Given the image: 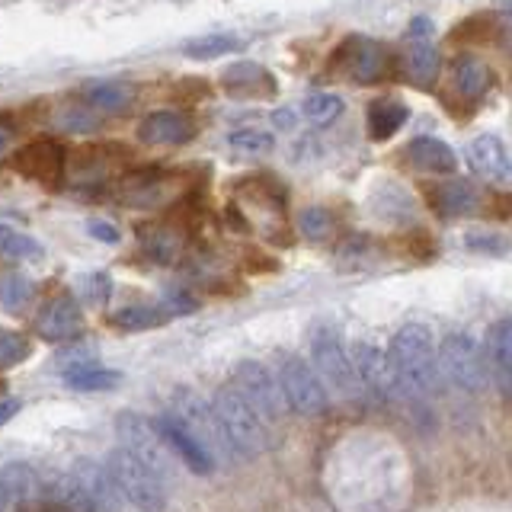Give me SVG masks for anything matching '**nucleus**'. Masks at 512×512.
<instances>
[{
	"instance_id": "nucleus-1",
	"label": "nucleus",
	"mask_w": 512,
	"mask_h": 512,
	"mask_svg": "<svg viewBox=\"0 0 512 512\" xmlns=\"http://www.w3.org/2000/svg\"><path fill=\"white\" fill-rule=\"evenodd\" d=\"M388 359L397 388L410 397H432L439 391V346L426 324H404L391 340Z\"/></svg>"
},
{
	"instance_id": "nucleus-2",
	"label": "nucleus",
	"mask_w": 512,
	"mask_h": 512,
	"mask_svg": "<svg viewBox=\"0 0 512 512\" xmlns=\"http://www.w3.org/2000/svg\"><path fill=\"white\" fill-rule=\"evenodd\" d=\"M215 416L224 429V436H228L234 455H244V458H253L269 448V423L263 420L260 413L253 410L250 400L240 394V388L234 381L221 384L215 391Z\"/></svg>"
},
{
	"instance_id": "nucleus-3",
	"label": "nucleus",
	"mask_w": 512,
	"mask_h": 512,
	"mask_svg": "<svg viewBox=\"0 0 512 512\" xmlns=\"http://www.w3.org/2000/svg\"><path fill=\"white\" fill-rule=\"evenodd\" d=\"M167 413L189 432L192 439L199 442L202 452L215 461V468L234 458V448H231L228 436H224V429H221L218 416H215V407L208 404L202 394H196L192 388H176L170 394Z\"/></svg>"
},
{
	"instance_id": "nucleus-4",
	"label": "nucleus",
	"mask_w": 512,
	"mask_h": 512,
	"mask_svg": "<svg viewBox=\"0 0 512 512\" xmlns=\"http://www.w3.org/2000/svg\"><path fill=\"white\" fill-rule=\"evenodd\" d=\"M58 503L71 512H119L122 496L103 461L77 458L74 468L61 480Z\"/></svg>"
},
{
	"instance_id": "nucleus-5",
	"label": "nucleus",
	"mask_w": 512,
	"mask_h": 512,
	"mask_svg": "<svg viewBox=\"0 0 512 512\" xmlns=\"http://www.w3.org/2000/svg\"><path fill=\"white\" fill-rule=\"evenodd\" d=\"M103 464L125 503H132L138 512H164L167 509V484L157 480L141 461L128 455L125 448H112Z\"/></svg>"
},
{
	"instance_id": "nucleus-6",
	"label": "nucleus",
	"mask_w": 512,
	"mask_h": 512,
	"mask_svg": "<svg viewBox=\"0 0 512 512\" xmlns=\"http://www.w3.org/2000/svg\"><path fill=\"white\" fill-rule=\"evenodd\" d=\"M311 368L317 378L324 381V388L336 391L340 397L356 400L362 394V381L356 375V365L343 343V336L333 327H317L311 333Z\"/></svg>"
},
{
	"instance_id": "nucleus-7",
	"label": "nucleus",
	"mask_w": 512,
	"mask_h": 512,
	"mask_svg": "<svg viewBox=\"0 0 512 512\" xmlns=\"http://www.w3.org/2000/svg\"><path fill=\"white\" fill-rule=\"evenodd\" d=\"M116 432H119V448H125L135 461H141L157 480H164L170 487L173 480V452L167 448V442L160 439V432L154 426V420L141 413L125 410L116 416Z\"/></svg>"
},
{
	"instance_id": "nucleus-8",
	"label": "nucleus",
	"mask_w": 512,
	"mask_h": 512,
	"mask_svg": "<svg viewBox=\"0 0 512 512\" xmlns=\"http://www.w3.org/2000/svg\"><path fill=\"white\" fill-rule=\"evenodd\" d=\"M276 381H279V388H282V397H285L288 410H295L301 416H320V413H327L330 394H327L324 381L317 378V372L311 368L308 359L292 356V352L279 356Z\"/></svg>"
},
{
	"instance_id": "nucleus-9",
	"label": "nucleus",
	"mask_w": 512,
	"mask_h": 512,
	"mask_svg": "<svg viewBox=\"0 0 512 512\" xmlns=\"http://www.w3.org/2000/svg\"><path fill=\"white\" fill-rule=\"evenodd\" d=\"M439 372L455 384V388L480 394L487 388L490 372L484 362V349H480L468 333L445 336L439 346Z\"/></svg>"
},
{
	"instance_id": "nucleus-10",
	"label": "nucleus",
	"mask_w": 512,
	"mask_h": 512,
	"mask_svg": "<svg viewBox=\"0 0 512 512\" xmlns=\"http://www.w3.org/2000/svg\"><path fill=\"white\" fill-rule=\"evenodd\" d=\"M234 384H237L240 394L250 400L253 410L260 413L269 426L272 423H282V416L288 413V404H285V397H282V388H279L276 375H272L263 362H256V359L237 362V368H234Z\"/></svg>"
},
{
	"instance_id": "nucleus-11",
	"label": "nucleus",
	"mask_w": 512,
	"mask_h": 512,
	"mask_svg": "<svg viewBox=\"0 0 512 512\" xmlns=\"http://www.w3.org/2000/svg\"><path fill=\"white\" fill-rule=\"evenodd\" d=\"M64 164H68V151L61 148L55 138H32L23 148L10 154V167L23 173L26 180H36L45 186H55L64 176Z\"/></svg>"
},
{
	"instance_id": "nucleus-12",
	"label": "nucleus",
	"mask_w": 512,
	"mask_h": 512,
	"mask_svg": "<svg viewBox=\"0 0 512 512\" xmlns=\"http://www.w3.org/2000/svg\"><path fill=\"white\" fill-rule=\"evenodd\" d=\"M352 365H356V375L362 381V388H368L375 397L381 400H391L400 388H397V378H394V368L388 352H384L378 343L372 340H359L352 343Z\"/></svg>"
},
{
	"instance_id": "nucleus-13",
	"label": "nucleus",
	"mask_w": 512,
	"mask_h": 512,
	"mask_svg": "<svg viewBox=\"0 0 512 512\" xmlns=\"http://www.w3.org/2000/svg\"><path fill=\"white\" fill-rule=\"evenodd\" d=\"M36 330L42 340L52 343H68L77 340L84 333V311L74 295H58L52 301L42 304V311L36 314Z\"/></svg>"
},
{
	"instance_id": "nucleus-14",
	"label": "nucleus",
	"mask_w": 512,
	"mask_h": 512,
	"mask_svg": "<svg viewBox=\"0 0 512 512\" xmlns=\"http://www.w3.org/2000/svg\"><path fill=\"white\" fill-rule=\"evenodd\" d=\"M340 55H343L346 71L352 74V80H359V84H375V80H381L394 64L388 45L362 39V36H352L349 42H343Z\"/></svg>"
},
{
	"instance_id": "nucleus-15",
	"label": "nucleus",
	"mask_w": 512,
	"mask_h": 512,
	"mask_svg": "<svg viewBox=\"0 0 512 512\" xmlns=\"http://www.w3.org/2000/svg\"><path fill=\"white\" fill-rule=\"evenodd\" d=\"M468 164L484 180L496 186H512V154L496 135H480L468 144Z\"/></svg>"
},
{
	"instance_id": "nucleus-16",
	"label": "nucleus",
	"mask_w": 512,
	"mask_h": 512,
	"mask_svg": "<svg viewBox=\"0 0 512 512\" xmlns=\"http://www.w3.org/2000/svg\"><path fill=\"white\" fill-rule=\"evenodd\" d=\"M196 135V125H192L183 112L173 109H157L151 116H144L138 125V141L151 144V148H173V144H186Z\"/></svg>"
},
{
	"instance_id": "nucleus-17",
	"label": "nucleus",
	"mask_w": 512,
	"mask_h": 512,
	"mask_svg": "<svg viewBox=\"0 0 512 512\" xmlns=\"http://www.w3.org/2000/svg\"><path fill=\"white\" fill-rule=\"evenodd\" d=\"M154 426H157V432H160V439H164L167 448L173 452V458H180L192 474H202V477H205V474H212V471H215V461L202 452L199 442L192 439L189 432H186L180 423H176L167 410L157 416Z\"/></svg>"
},
{
	"instance_id": "nucleus-18",
	"label": "nucleus",
	"mask_w": 512,
	"mask_h": 512,
	"mask_svg": "<svg viewBox=\"0 0 512 512\" xmlns=\"http://www.w3.org/2000/svg\"><path fill=\"white\" fill-rule=\"evenodd\" d=\"M480 349H484L490 381H496L506 394H512V317L493 324Z\"/></svg>"
},
{
	"instance_id": "nucleus-19",
	"label": "nucleus",
	"mask_w": 512,
	"mask_h": 512,
	"mask_svg": "<svg viewBox=\"0 0 512 512\" xmlns=\"http://www.w3.org/2000/svg\"><path fill=\"white\" fill-rule=\"evenodd\" d=\"M221 87L231 96H272L276 93V77L253 61H237L231 68H224Z\"/></svg>"
},
{
	"instance_id": "nucleus-20",
	"label": "nucleus",
	"mask_w": 512,
	"mask_h": 512,
	"mask_svg": "<svg viewBox=\"0 0 512 512\" xmlns=\"http://www.w3.org/2000/svg\"><path fill=\"white\" fill-rule=\"evenodd\" d=\"M407 160L416 170L445 176V180H448V176H455V170H458L455 151L448 148L445 141H439V138H413L407 144Z\"/></svg>"
},
{
	"instance_id": "nucleus-21",
	"label": "nucleus",
	"mask_w": 512,
	"mask_h": 512,
	"mask_svg": "<svg viewBox=\"0 0 512 512\" xmlns=\"http://www.w3.org/2000/svg\"><path fill=\"white\" fill-rule=\"evenodd\" d=\"M432 205L439 208V212L445 218H464L471 215L477 208V192L468 180H458V176H448V180H442L439 186H432Z\"/></svg>"
},
{
	"instance_id": "nucleus-22",
	"label": "nucleus",
	"mask_w": 512,
	"mask_h": 512,
	"mask_svg": "<svg viewBox=\"0 0 512 512\" xmlns=\"http://www.w3.org/2000/svg\"><path fill=\"white\" fill-rule=\"evenodd\" d=\"M84 103L116 116V112H125L135 103V87L128 80H93L84 87Z\"/></svg>"
},
{
	"instance_id": "nucleus-23",
	"label": "nucleus",
	"mask_w": 512,
	"mask_h": 512,
	"mask_svg": "<svg viewBox=\"0 0 512 512\" xmlns=\"http://www.w3.org/2000/svg\"><path fill=\"white\" fill-rule=\"evenodd\" d=\"M452 84L464 100H484L493 87V71L480 58L464 55L455 61V68H452Z\"/></svg>"
},
{
	"instance_id": "nucleus-24",
	"label": "nucleus",
	"mask_w": 512,
	"mask_h": 512,
	"mask_svg": "<svg viewBox=\"0 0 512 512\" xmlns=\"http://www.w3.org/2000/svg\"><path fill=\"white\" fill-rule=\"evenodd\" d=\"M404 68L410 84H416L420 90H429L432 84L439 80V68H442V55L436 45L429 42H416L407 48V58H404Z\"/></svg>"
},
{
	"instance_id": "nucleus-25",
	"label": "nucleus",
	"mask_w": 512,
	"mask_h": 512,
	"mask_svg": "<svg viewBox=\"0 0 512 512\" xmlns=\"http://www.w3.org/2000/svg\"><path fill=\"white\" fill-rule=\"evenodd\" d=\"M410 109L400 103V100H388L381 96L372 106H368V138L372 141H388L391 135L400 132V125L407 122Z\"/></svg>"
},
{
	"instance_id": "nucleus-26",
	"label": "nucleus",
	"mask_w": 512,
	"mask_h": 512,
	"mask_svg": "<svg viewBox=\"0 0 512 512\" xmlns=\"http://www.w3.org/2000/svg\"><path fill=\"white\" fill-rule=\"evenodd\" d=\"M173 314L164 304H125V308L109 314V324L125 333H138V330H154L160 324H167Z\"/></svg>"
},
{
	"instance_id": "nucleus-27",
	"label": "nucleus",
	"mask_w": 512,
	"mask_h": 512,
	"mask_svg": "<svg viewBox=\"0 0 512 512\" xmlns=\"http://www.w3.org/2000/svg\"><path fill=\"white\" fill-rule=\"evenodd\" d=\"M119 381H122V372H116V368H100L93 362L64 368V384H68L71 391H84V394L112 391V388H119Z\"/></svg>"
},
{
	"instance_id": "nucleus-28",
	"label": "nucleus",
	"mask_w": 512,
	"mask_h": 512,
	"mask_svg": "<svg viewBox=\"0 0 512 512\" xmlns=\"http://www.w3.org/2000/svg\"><path fill=\"white\" fill-rule=\"evenodd\" d=\"M0 256H4V260H16V263H39L45 256V247L36 237L0 224Z\"/></svg>"
},
{
	"instance_id": "nucleus-29",
	"label": "nucleus",
	"mask_w": 512,
	"mask_h": 512,
	"mask_svg": "<svg viewBox=\"0 0 512 512\" xmlns=\"http://www.w3.org/2000/svg\"><path fill=\"white\" fill-rule=\"evenodd\" d=\"M240 48V39L231 36V32H212V36H199V39H189L183 45V55L192 61H212L221 55H231Z\"/></svg>"
},
{
	"instance_id": "nucleus-30",
	"label": "nucleus",
	"mask_w": 512,
	"mask_h": 512,
	"mask_svg": "<svg viewBox=\"0 0 512 512\" xmlns=\"http://www.w3.org/2000/svg\"><path fill=\"white\" fill-rule=\"evenodd\" d=\"M141 250L148 253L154 263H173L176 253H180V240H176L167 228L144 224L141 228Z\"/></svg>"
},
{
	"instance_id": "nucleus-31",
	"label": "nucleus",
	"mask_w": 512,
	"mask_h": 512,
	"mask_svg": "<svg viewBox=\"0 0 512 512\" xmlns=\"http://www.w3.org/2000/svg\"><path fill=\"white\" fill-rule=\"evenodd\" d=\"M74 288H77V301L80 304H106L112 298V276L109 272H80V276L74 279Z\"/></svg>"
},
{
	"instance_id": "nucleus-32",
	"label": "nucleus",
	"mask_w": 512,
	"mask_h": 512,
	"mask_svg": "<svg viewBox=\"0 0 512 512\" xmlns=\"http://www.w3.org/2000/svg\"><path fill=\"white\" fill-rule=\"evenodd\" d=\"M29 352H32V343L26 333L13 327H0V372L23 365L29 359Z\"/></svg>"
},
{
	"instance_id": "nucleus-33",
	"label": "nucleus",
	"mask_w": 512,
	"mask_h": 512,
	"mask_svg": "<svg viewBox=\"0 0 512 512\" xmlns=\"http://www.w3.org/2000/svg\"><path fill=\"white\" fill-rule=\"evenodd\" d=\"M32 298V282L23 272H0V304L10 311H20Z\"/></svg>"
},
{
	"instance_id": "nucleus-34",
	"label": "nucleus",
	"mask_w": 512,
	"mask_h": 512,
	"mask_svg": "<svg viewBox=\"0 0 512 512\" xmlns=\"http://www.w3.org/2000/svg\"><path fill=\"white\" fill-rule=\"evenodd\" d=\"M304 116L317 125H330L336 116L343 112V100L336 93H311L308 100H304Z\"/></svg>"
},
{
	"instance_id": "nucleus-35",
	"label": "nucleus",
	"mask_w": 512,
	"mask_h": 512,
	"mask_svg": "<svg viewBox=\"0 0 512 512\" xmlns=\"http://www.w3.org/2000/svg\"><path fill=\"white\" fill-rule=\"evenodd\" d=\"M228 144L234 151H244V154H269L276 148V138L263 132V128H237V132H231Z\"/></svg>"
},
{
	"instance_id": "nucleus-36",
	"label": "nucleus",
	"mask_w": 512,
	"mask_h": 512,
	"mask_svg": "<svg viewBox=\"0 0 512 512\" xmlns=\"http://www.w3.org/2000/svg\"><path fill=\"white\" fill-rule=\"evenodd\" d=\"M298 228L308 240H327L336 224H333V215L327 212V208L314 205V208H304V212L298 215Z\"/></svg>"
},
{
	"instance_id": "nucleus-37",
	"label": "nucleus",
	"mask_w": 512,
	"mask_h": 512,
	"mask_svg": "<svg viewBox=\"0 0 512 512\" xmlns=\"http://www.w3.org/2000/svg\"><path fill=\"white\" fill-rule=\"evenodd\" d=\"M87 234L96 237V240H103V244H119V240H122V231L116 228V224L103 221V218H90L87 221Z\"/></svg>"
},
{
	"instance_id": "nucleus-38",
	"label": "nucleus",
	"mask_w": 512,
	"mask_h": 512,
	"mask_svg": "<svg viewBox=\"0 0 512 512\" xmlns=\"http://www.w3.org/2000/svg\"><path fill=\"white\" fill-rule=\"evenodd\" d=\"M471 250H477V253H503L509 244L503 237H496V234H468V240H464Z\"/></svg>"
},
{
	"instance_id": "nucleus-39",
	"label": "nucleus",
	"mask_w": 512,
	"mask_h": 512,
	"mask_svg": "<svg viewBox=\"0 0 512 512\" xmlns=\"http://www.w3.org/2000/svg\"><path fill=\"white\" fill-rule=\"evenodd\" d=\"M61 125L68 128V132H93L96 119L90 116V112H84V109H68L61 116Z\"/></svg>"
},
{
	"instance_id": "nucleus-40",
	"label": "nucleus",
	"mask_w": 512,
	"mask_h": 512,
	"mask_svg": "<svg viewBox=\"0 0 512 512\" xmlns=\"http://www.w3.org/2000/svg\"><path fill=\"white\" fill-rule=\"evenodd\" d=\"M164 308H167L170 314H192V311H199V301L192 298L189 292H170Z\"/></svg>"
},
{
	"instance_id": "nucleus-41",
	"label": "nucleus",
	"mask_w": 512,
	"mask_h": 512,
	"mask_svg": "<svg viewBox=\"0 0 512 512\" xmlns=\"http://www.w3.org/2000/svg\"><path fill=\"white\" fill-rule=\"evenodd\" d=\"M208 90H212V87H208L205 80H180V84L173 87V93L186 96V100H205Z\"/></svg>"
},
{
	"instance_id": "nucleus-42",
	"label": "nucleus",
	"mask_w": 512,
	"mask_h": 512,
	"mask_svg": "<svg viewBox=\"0 0 512 512\" xmlns=\"http://www.w3.org/2000/svg\"><path fill=\"white\" fill-rule=\"evenodd\" d=\"M20 400H16V397H7V400H0V426H4V423H10L13 420V416L16 413H20Z\"/></svg>"
},
{
	"instance_id": "nucleus-43",
	"label": "nucleus",
	"mask_w": 512,
	"mask_h": 512,
	"mask_svg": "<svg viewBox=\"0 0 512 512\" xmlns=\"http://www.w3.org/2000/svg\"><path fill=\"white\" fill-rule=\"evenodd\" d=\"M410 32H413V36H429V32H432V23L426 20V16H416Z\"/></svg>"
},
{
	"instance_id": "nucleus-44",
	"label": "nucleus",
	"mask_w": 512,
	"mask_h": 512,
	"mask_svg": "<svg viewBox=\"0 0 512 512\" xmlns=\"http://www.w3.org/2000/svg\"><path fill=\"white\" fill-rule=\"evenodd\" d=\"M272 119L279 122V128H292V122H295V112H292V109H279Z\"/></svg>"
},
{
	"instance_id": "nucleus-45",
	"label": "nucleus",
	"mask_w": 512,
	"mask_h": 512,
	"mask_svg": "<svg viewBox=\"0 0 512 512\" xmlns=\"http://www.w3.org/2000/svg\"><path fill=\"white\" fill-rule=\"evenodd\" d=\"M10 509V493H7V480H4V471H0V512Z\"/></svg>"
},
{
	"instance_id": "nucleus-46",
	"label": "nucleus",
	"mask_w": 512,
	"mask_h": 512,
	"mask_svg": "<svg viewBox=\"0 0 512 512\" xmlns=\"http://www.w3.org/2000/svg\"><path fill=\"white\" fill-rule=\"evenodd\" d=\"M7 141H10V132H7V128H4V125H0V154H4V151H7Z\"/></svg>"
}]
</instances>
